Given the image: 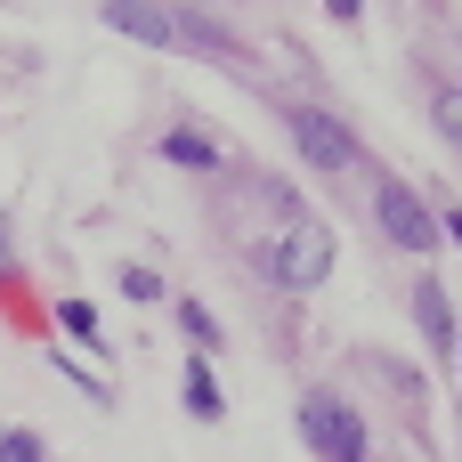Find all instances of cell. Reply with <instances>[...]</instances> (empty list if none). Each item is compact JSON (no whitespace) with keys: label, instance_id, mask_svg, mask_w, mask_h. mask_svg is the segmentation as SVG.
Here are the masks:
<instances>
[{"label":"cell","instance_id":"obj_1","mask_svg":"<svg viewBox=\"0 0 462 462\" xmlns=\"http://www.w3.org/2000/svg\"><path fill=\"white\" fill-rule=\"evenodd\" d=\"M268 276H276L284 292H317V284L333 276V227H317V219H292V227L268 244Z\"/></svg>","mask_w":462,"mask_h":462},{"label":"cell","instance_id":"obj_2","mask_svg":"<svg viewBox=\"0 0 462 462\" xmlns=\"http://www.w3.org/2000/svg\"><path fill=\"white\" fill-rule=\"evenodd\" d=\"M300 439H309L317 462H365V422H357V406H341V398H309V406H300Z\"/></svg>","mask_w":462,"mask_h":462},{"label":"cell","instance_id":"obj_3","mask_svg":"<svg viewBox=\"0 0 462 462\" xmlns=\"http://www.w3.org/2000/svg\"><path fill=\"white\" fill-rule=\"evenodd\" d=\"M374 219H382V236H390L398 252H430V244H439L430 203H422L414 187H398V179H382V187H374Z\"/></svg>","mask_w":462,"mask_h":462},{"label":"cell","instance_id":"obj_4","mask_svg":"<svg viewBox=\"0 0 462 462\" xmlns=\"http://www.w3.org/2000/svg\"><path fill=\"white\" fill-rule=\"evenodd\" d=\"M284 122H292V146H300L317 171H357V138H349L333 114H317V106H292Z\"/></svg>","mask_w":462,"mask_h":462},{"label":"cell","instance_id":"obj_5","mask_svg":"<svg viewBox=\"0 0 462 462\" xmlns=\"http://www.w3.org/2000/svg\"><path fill=\"white\" fill-rule=\"evenodd\" d=\"M106 24H114V32H130V41H146V49H179L171 8H154V0H106Z\"/></svg>","mask_w":462,"mask_h":462},{"label":"cell","instance_id":"obj_6","mask_svg":"<svg viewBox=\"0 0 462 462\" xmlns=\"http://www.w3.org/2000/svg\"><path fill=\"white\" fill-rule=\"evenodd\" d=\"M414 317H422L430 349H455V309H447V292H439V284H422V292H414Z\"/></svg>","mask_w":462,"mask_h":462},{"label":"cell","instance_id":"obj_7","mask_svg":"<svg viewBox=\"0 0 462 462\" xmlns=\"http://www.w3.org/2000/svg\"><path fill=\"white\" fill-rule=\"evenodd\" d=\"M162 154H171V162H187V171H219V146H211L203 130H171V138H162Z\"/></svg>","mask_w":462,"mask_h":462},{"label":"cell","instance_id":"obj_8","mask_svg":"<svg viewBox=\"0 0 462 462\" xmlns=\"http://www.w3.org/2000/svg\"><path fill=\"white\" fill-rule=\"evenodd\" d=\"M187 414H203V422H219V414H227V398H219V382H211V365H203V357L187 365Z\"/></svg>","mask_w":462,"mask_h":462},{"label":"cell","instance_id":"obj_9","mask_svg":"<svg viewBox=\"0 0 462 462\" xmlns=\"http://www.w3.org/2000/svg\"><path fill=\"white\" fill-rule=\"evenodd\" d=\"M179 325H187V341H203V349H219V317H211L203 300H179Z\"/></svg>","mask_w":462,"mask_h":462},{"label":"cell","instance_id":"obj_10","mask_svg":"<svg viewBox=\"0 0 462 462\" xmlns=\"http://www.w3.org/2000/svg\"><path fill=\"white\" fill-rule=\"evenodd\" d=\"M49 447L32 439V430H0V462H41Z\"/></svg>","mask_w":462,"mask_h":462},{"label":"cell","instance_id":"obj_11","mask_svg":"<svg viewBox=\"0 0 462 462\" xmlns=\"http://www.w3.org/2000/svg\"><path fill=\"white\" fill-rule=\"evenodd\" d=\"M122 300H162V284H154V268H122Z\"/></svg>","mask_w":462,"mask_h":462},{"label":"cell","instance_id":"obj_12","mask_svg":"<svg viewBox=\"0 0 462 462\" xmlns=\"http://www.w3.org/2000/svg\"><path fill=\"white\" fill-rule=\"evenodd\" d=\"M57 317H65V333H73V341H97V317H89V300H65Z\"/></svg>","mask_w":462,"mask_h":462},{"label":"cell","instance_id":"obj_13","mask_svg":"<svg viewBox=\"0 0 462 462\" xmlns=\"http://www.w3.org/2000/svg\"><path fill=\"white\" fill-rule=\"evenodd\" d=\"M439 130L462 146V89H439Z\"/></svg>","mask_w":462,"mask_h":462},{"label":"cell","instance_id":"obj_14","mask_svg":"<svg viewBox=\"0 0 462 462\" xmlns=\"http://www.w3.org/2000/svg\"><path fill=\"white\" fill-rule=\"evenodd\" d=\"M325 8H333V16H341V24H357V0H325Z\"/></svg>","mask_w":462,"mask_h":462},{"label":"cell","instance_id":"obj_15","mask_svg":"<svg viewBox=\"0 0 462 462\" xmlns=\"http://www.w3.org/2000/svg\"><path fill=\"white\" fill-rule=\"evenodd\" d=\"M439 236H455V244H462V211H447V227H439Z\"/></svg>","mask_w":462,"mask_h":462}]
</instances>
